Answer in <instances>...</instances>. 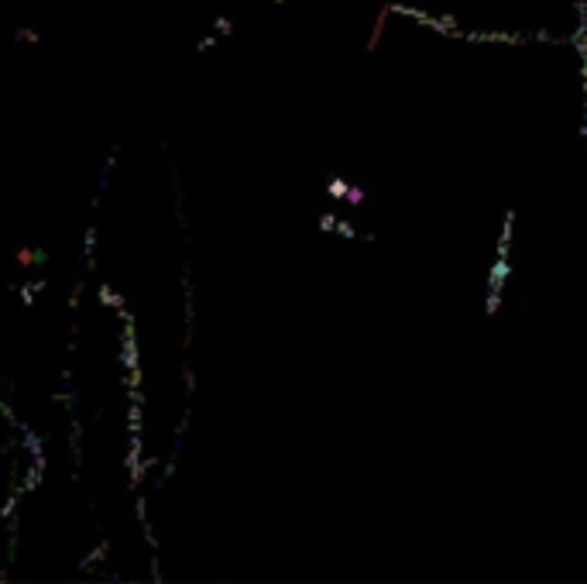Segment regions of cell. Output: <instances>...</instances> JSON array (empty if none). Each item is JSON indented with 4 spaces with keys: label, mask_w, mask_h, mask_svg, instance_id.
Here are the masks:
<instances>
[{
    "label": "cell",
    "mask_w": 587,
    "mask_h": 584,
    "mask_svg": "<svg viewBox=\"0 0 587 584\" xmlns=\"http://www.w3.org/2000/svg\"><path fill=\"white\" fill-rule=\"evenodd\" d=\"M213 45H217V35H206V38L196 45V52H206V48H213Z\"/></svg>",
    "instance_id": "d6986e66"
},
{
    "label": "cell",
    "mask_w": 587,
    "mask_h": 584,
    "mask_svg": "<svg viewBox=\"0 0 587 584\" xmlns=\"http://www.w3.org/2000/svg\"><path fill=\"white\" fill-rule=\"evenodd\" d=\"M502 295H505V292H488V306H484V313H488V316H498V309H502Z\"/></svg>",
    "instance_id": "8fae6325"
},
{
    "label": "cell",
    "mask_w": 587,
    "mask_h": 584,
    "mask_svg": "<svg viewBox=\"0 0 587 584\" xmlns=\"http://www.w3.org/2000/svg\"><path fill=\"white\" fill-rule=\"evenodd\" d=\"M347 189H351V182H347V179H340V175H333V179L326 182V193H330L333 200H347Z\"/></svg>",
    "instance_id": "52a82bcc"
},
{
    "label": "cell",
    "mask_w": 587,
    "mask_h": 584,
    "mask_svg": "<svg viewBox=\"0 0 587 584\" xmlns=\"http://www.w3.org/2000/svg\"><path fill=\"white\" fill-rule=\"evenodd\" d=\"M275 3H285V0H275Z\"/></svg>",
    "instance_id": "44dd1931"
},
{
    "label": "cell",
    "mask_w": 587,
    "mask_h": 584,
    "mask_svg": "<svg viewBox=\"0 0 587 584\" xmlns=\"http://www.w3.org/2000/svg\"><path fill=\"white\" fill-rule=\"evenodd\" d=\"M17 499H21V495H10V499H7V502L0 505V519H14V509H17Z\"/></svg>",
    "instance_id": "7c38bea8"
},
{
    "label": "cell",
    "mask_w": 587,
    "mask_h": 584,
    "mask_svg": "<svg viewBox=\"0 0 587 584\" xmlns=\"http://www.w3.org/2000/svg\"><path fill=\"white\" fill-rule=\"evenodd\" d=\"M17 42H31V45H38L41 38H38V31H31V28H17V35H14Z\"/></svg>",
    "instance_id": "4fadbf2b"
},
{
    "label": "cell",
    "mask_w": 587,
    "mask_h": 584,
    "mask_svg": "<svg viewBox=\"0 0 587 584\" xmlns=\"http://www.w3.org/2000/svg\"><path fill=\"white\" fill-rule=\"evenodd\" d=\"M96 299H100V306H107V309H114V313L127 306V299H124V295H120L117 289H110V286H100V292H96Z\"/></svg>",
    "instance_id": "277c9868"
},
{
    "label": "cell",
    "mask_w": 587,
    "mask_h": 584,
    "mask_svg": "<svg viewBox=\"0 0 587 584\" xmlns=\"http://www.w3.org/2000/svg\"><path fill=\"white\" fill-rule=\"evenodd\" d=\"M385 17H388V7H381V14L374 17V28H371V35H367V52L378 48V42H381V35H385Z\"/></svg>",
    "instance_id": "5b68a950"
},
{
    "label": "cell",
    "mask_w": 587,
    "mask_h": 584,
    "mask_svg": "<svg viewBox=\"0 0 587 584\" xmlns=\"http://www.w3.org/2000/svg\"><path fill=\"white\" fill-rule=\"evenodd\" d=\"M509 275H512L509 258H495V265H491V272H488V292H505Z\"/></svg>",
    "instance_id": "6da1fadb"
},
{
    "label": "cell",
    "mask_w": 587,
    "mask_h": 584,
    "mask_svg": "<svg viewBox=\"0 0 587 584\" xmlns=\"http://www.w3.org/2000/svg\"><path fill=\"white\" fill-rule=\"evenodd\" d=\"M213 24H217V35H234V21L230 17H217Z\"/></svg>",
    "instance_id": "9a60e30c"
},
{
    "label": "cell",
    "mask_w": 587,
    "mask_h": 584,
    "mask_svg": "<svg viewBox=\"0 0 587 584\" xmlns=\"http://www.w3.org/2000/svg\"><path fill=\"white\" fill-rule=\"evenodd\" d=\"M38 289H45V282H41V279H38V282H24V286H21V302H24V306H31Z\"/></svg>",
    "instance_id": "9c48e42d"
},
{
    "label": "cell",
    "mask_w": 587,
    "mask_h": 584,
    "mask_svg": "<svg viewBox=\"0 0 587 584\" xmlns=\"http://www.w3.org/2000/svg\"><path fill=\"white\" fill-rule=\"evenodd\" d=\"M82 248H86V268H96V258H93V251H96V223H89V227H86Z\"/></svg>",
    "instance_id": "8992f818"
},
{
    "label": "cell",
    "mask_w": 587,
    "mask_h": 584,
    "mask_svg": "<svg viewBox=\"0 0 587 584\" xmlns=\"http://www.w3.org/2000/svg\"><path fill=\"white\" fill-rule=\"evenodd\" d=\"M581 138L587 141V114H584V127H581Z\"/></svg>",
    "instance_id": "ffe728a7"
},
{
    "label": "cell",
    "mask_w": 587,
    "mask_h": 584,
    "mask_svg": "<svg viewBox=\"0 0 587 584\" xmlns=\"http://www.w3.org/2000/svg\"><path fill=\"white\" fill-rule=\"evenodd\" d=\"M107 553H110V543H107V540H103V543H96V550H93V553H89V557H82V560H79V567H82V571H89V567H93V564H96V560H103V557H107Z\"/></svg>",
    "instance_id": "ba28073f"
},
{
    "label": "cell",
    "mask_w": 587,
    "mask_h": 584,
    "mask_svg": "<svg viewBox=\"0 0 587 584\" xmlns=\"http://www.w3.org/2000/svg\"><path fill=\"white\" fill-rule=\"evenodd\" d=\"M333 234H337V237H344V241H354V237H361V234L354 230V223H351V220H337Z\"/></svg>",
    "instance_id": "30bf717a"
},
{
    "label": "cell",
    "mask_w": 587,
    "mask_h": 584,
    "mask_svg": "<svg viewBox=\"0 0 587 584\" xmlns=\"http://www.w3.org/2000/svg\"><path fill=\"white\" fill-rule=\"evenodd\" d=\"M182 381H186V392L193 395V388H196V375H193V368H189V365L182 368Z\"/></svg>",
    "instance_id": "e0dca14e"
},
{
    "label": "cell",
    "mask_w": 587,
    "mask_h": 584,
    "mask_svg": "<svg viewBox=\"0 0 587 584\" xmlns=\"http://www.w3.org/2000/svg\"><path fill=\"white\" fill-rule=\"evenodd\" d=\"M467 42H505V45H518L525 42V35H505V31H484V35H464Z\"/></svg>",
    "instance_id": "3957f363"
},
{
    "label": "cell",
    "mask_w": 587,
    "mask_h": 584,
    "mask_svg": "<svg viewBox=\"0 0 587 584\" xmlns=\"http://www.w3.org/2000/svg\"><path fill=\"white\" fill-rule=\"evenodd\" d=\"M333 227H337V213L330 210V213H323V217H319V230H326V234H330Z\"/></svg>",
    "instance_id": "2e32d148"
},
{
    "label": "cell",
    "mask_w": 587,
    "mask_h": 584,
    "mask_svg": "<svg viewBox=\"0 0 587 584\" xmlns=\"http://www.w3.org/2000/svg\"><path fill=\"white\" fill-rule=\"evenodd\" d=\"M347 203H351V207H361V203H364V189H361V186H351V189H347Z\"/></svg>",
    "instance_id": "5bb4252c"
},
{
    "label": "cell",
    "mask_w": 587,
    "mask_h": 584,
    "mask_svg": "<svg viewBox=\"0 0 587 584\" xmlns=\"http://www.w3.org/2000/svg\"><path fill=\"white\" fill-rule=\"evenodd\" d=\"M82 289H86L82 282H79V286L73 289V295H69V309H76V306H79V299H82Z\"/></svg>",
    "instance_id": "ac0fdd59"
},
{
    "label": "cell",
    "mask_w": 587,
    "mask_h": 584,
    "mask_svg": "<svg viewBox=\"0 0 587 584\" xmlns=\"http://www.w3.org/2000/svg\"><path fill=\"white\" fill-rule=\"evenodd\" d=\"M21 268H35V265H48V251L45 248H17L14 251Z\"/></svg>",
    "instance_id": "7a4b0ae2"
}]
</instances>
